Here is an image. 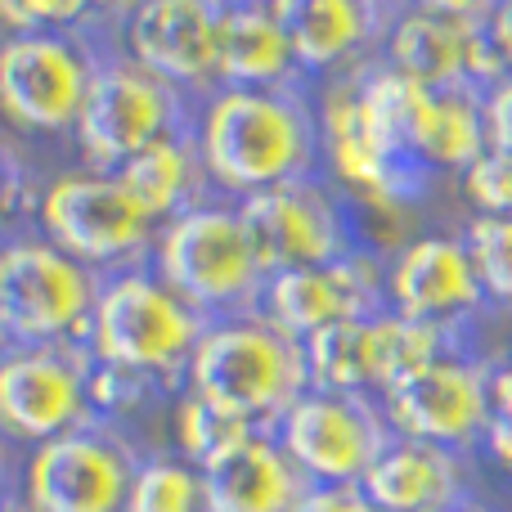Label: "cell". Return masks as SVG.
I'll return each instance as SVG.
<instances>
[{
  "label": "cell",
  "instance_id": "1",
  "mask_svg": "<svg viewBox=\"0 0 512 512\" xmlns=\"http://www.w3.org/2000/svg\"><path fill=\"white\" fill-rule=\"evenodd\" d=\"M194 140L216 198H243L324 171L315 86H216L194 108Z\"/></svg>",
  "mask_w": 512,
  "mask_h": 512
},
{
  "label": "cell",
  "instance_id": "2",
  "mask_svg": "<svg viewBox=\"0 0 512 512\" xmlns=\"http://www.w3.org/2000/svg\"><path fill=\"white\" fill-rule=\"evenodd\" d=\"M185 387L239 414L256 432H274L310 391L306 342L270 324L261 310L212 319L189 360Z\"/></svg>",
  "mask_w": 512,
  "mask_h": 512
},
{
  "label": "cell",
  "instance_id": "3",
  "mask_svg": "<svg viewBox=\"0 0 512 512\" xmlns=\"http://www.w3.org/2000/svg\"><path fill=\"white\" fill-rule=\"evenodd\" d=\"M212 319L185 301L149 261L117 270L104 279L90 324V355L108 369H122L131 378L176 382L189 373L198 342H203Z\"/></svg>",
  "mask_w": 512,
  "mask_h": 512
},
{
  "label": "cell",
  "instance_id": "4",
  "mask_svg": "<svg viewBox=\"0 0 512 512\" xmlns=\"http://www.w3.org/2000/svg\"><path fill=\"white\" fill-rule=\"evenodd\" d=\"M149 265L207 319L248 315L261 306V292L270 283V265L234 198H207L167 221Z\"/></svg>",
  "mask_w": 512,
  "mask_h": 512
},
{
  "label": "cell",
  "instance_id": "5",
  "mask_svg": "<svg viewBox=\"0 0 512 512\" xmlns=\"http://www.w3.org/2000/svg\"><path fill=\"white\" fill-rule=\"evenodd\" d=\"M104 279L41 230H9L0 248V333L5 346L86 342Z\"/></svg>",
  "mask_w": 512,
  "mask_h": 512
},
{
  "label": "cell",
  "instance_id": "6",
  "mask_svg": "<svg viewBox=\"0 0 512 512\" xmlns=\"http://www.w3.org/2000/svg\"><path fill=\"white\" fill-rule=\"evenodd\" d=\"M194 108L198 104L185 90L135 63L126 50L108 45L95 68V81H90L86 108L77 117V131H72V149H77L81 167L117 171L149 144L189 131Z\"/></svg>",
  "mask_w": 512,
  "mask_h": 512
},
{
  "label": "cell",
  "instance_id": "7",
  "mask_svg": "<svg viewBox=\"0 0 512 512\" xmlns=\"http://www.w3.org/2000/svg\"><path fill=\"white\" fill-rule=\"evenodd\" d=\"M32 225L54 239L77 261L95 265L99 274H117L144 265L153 256L162 225L144 212V203L122 185L117 171L72 167L41 185V203Z\"/></svg>",
  "mask_w": 512,
  "mask_h": 512
},
{
  "label": "cell",
  "instance_id": "8",
  "mask_svg": "<svg viewBox=\"0 0 512 512\" xmlns=\"http://www.w3.org/2000/svg\"><path fill=\"white\" fill-rule=\"evenodd\" d=\"M108 41L90 32H9L0 45V108L23 140H72Z\"/></svg>",
  "mask_w": 512,
  "mask_h": 512
},
{
  "label": "cell",
  "instance_id": "9",
  "mask_svg": "<svg viewBox=\"0 0 512 512\" xmlns=\"http://www.w3.org/2000/svg\"><path fill=\"white\" fill-rule=\"evenodd\" d=\"M140 454L108 418L32 445L18 495L41 512H126Z\"/></svg>",
  "mask_w": 512,
  "mask_h": 512
},
{
  "label": "cell",
  "instance_id": "10",
  "mask_svg": "<svg viewBox=\"0 0 512 512\" xmlns=\"http://www.w3.org/2000/svg\"><path fill=\"white\" fill-rule=\"evenodd\" d=\"M283 450L297 459L310 481L328 486H364L369 468L382 459L396 427L378 396L364 391H324L310 387L274 427Z\"/></svg>",
  "mask_w": 512,
  "mask_h": 512
},
{
  "label": "cell",
  "instance_id": "11",
  "mask_svg": "<svg viewBox=\"0 0 512 512\" xmlns=\"http://www.w3.org/2000/svg\"><path fill=\"white\" fill-rule=\"evenodd\" d=\"M95 355L86 342L5 346L0 360V423L14 441L45 445L63 432L95 423L90 400Z\"/></svg>",
  "mask_w": 512,
  "mask_h": 512
},
{
  "label": "cell",
  "instance_id": "12",
  "mask_svg": "<svg viewBox=\"0 0 512 512\" xmlns=\"http://www.w3.org/2000/svg\"><path fill=\"white\" fill-rule=\"evenodd\" d=\"M239 207L270 274L301 270V265H328L360 248L351 198L324 171L261 189V194L243 198Z\"/></svg>",
  "mask_w": 512,
  "mask_h": 512
},
{
  "label": "cell",
  "instance_id": "13",
  "mask_svg": "<svg viewBox=\"0 0 512 512\" xmlns=\"http://www.w3.org/2000/svg\"><path fill=\"white\" fill-rule=\"evenodd\" d=\"M256 310L297 342L333 324H346V319L378 315V310H387V256L360 243L355 252L337 256L328 265L279 270L270 274Z\"/></svg>",
  "mask_w": 512,
  "mask_h": 512
},
{
  "label": "cell",
  "instance_id": "14",
  "mask_svg": "<svg viewBox=\"0 0 512 512\" xmlns=\"http://www.w3.org/2000/svg\"><path fill=\"white\" fill-rule=\"evenodd\" d=\"M221 23L225 0H140L117 32V50L198 104L221 86Z\"/></svg>",
  "mask_w": 512,
  "mask_h": 512
},
{
  "label": "cell",
  "instance_id": "15",
  "mask_svg": "<svg viewBox=\"0 0 512 512\" xmlns=\"http://www.w3.org/2000/svg\"><path fill=\"white\" fill-rule=\"evenodd\" d=\"M378 400L396 436L463 450V445L486 441L490 432V364L472 360L468 351H450L427 369L400 378Z\"/></svg>",
  "mask_w": 512,
  "mask_h": 512
},
{
  "label": "cell",
  "instance_id": "16",
  "mask_svg": "<svg viewBox=\"0 0 512 512\" xmlns=\"http://www.w3.org/2000/svg\"><path fill=\"white\" fill-rule=\"evenodd\" d=\"M315 104L319 135H324V176L337 189H346V198L396 212L409 198L423 194V180L400 167L373 135L360 104V72L315 86Z\"/></svg>",
  "mask_w": 512,
  "mask_h": 512
},
{
  "label": "cell",
  "instance_id": "17",
  "mask_svg": "<svg viewBox=\"0 0 512 512\" xmlns=\"http://www.w3.org/2000/svg\"><path fill=\"white\" fill-rule=\"evenodd\" d=\"M387 306L409 319L463 328L490 306L463 234H418L387 256Z\"/></svg>",
  "mask_w": 512,
  "mask_h": 512
},
{
  "label": "cell",
  "instance_id": "18",
  "mask_svg": "<svg viewBox=\"0 0 512 512\" xmlns=\"http://www.w3.org/2000/svg\"><path fill=\"white\" fill-rule=\"evenodd\" d=\"M297 45L310 86L351 77L382 59V41L400 5L387 0H270Z\"/></svg>",
  "mask_w": 512,
  "mask_h": 512
},
{
  "label": "cell",
  "instance_id": "19",
  "mask_svg": "<svg viewBox=\"0 0 512 512\" xmlns=\"http://www.w3.org/2000/svg\"><path fill=\"white\" fill-rule=\"evenodd\" d=\"M490 149L486 95L477 90H423L405 126V162L423 180L463 176Z\"/></svg>",
  "mask_w": 512,
  "mask_h": 512
},
{
  "label": "cell",
  "instance_id": "20",
  "mask_svg": "<svg viewBox=\"0 0 512 512\" xmlns=\"http://www.w3.org/2000/svg\"><path fill=\"white\" fill-rule=\"evenodd\" d=\"M221 86H310L297 45L270 0H225L221 23Z\"/></svg>",
  "mask_w": 512,
  "mask_h": 512
},
{
  "label": "cell",
  "instance_id": "21",
  "mask_svg": "<svg viewBox=\"0 0 512 512\" xmlns=\"http://www.w3.org/2000/svg\"><path fill=\"white\" fill-rule=\"evenodd\" d=\"M212 512H292L310 490V477L297 468L274 432H256L230 459L203 472Z\"/></svg>",
  "mask_w": 512,
  "mask_h": 512
},
{
  "label": "cell",
  "instance_id": "22",
  "mask_svg": "<svg viewBox=\"0 0 512 512\" xmlns=\"http://www.w3.org/2000/svg\"><path fill=\"white\" fill-rule=\"evenodd\" d=\"M472 32H477L472 23L400 5L382 41V63L427 90H477L472 86Z\"/></svg>",
  "mask_w": 512,
  "mask_h": 512
},
{
  "label": "cell",
  "instance_id": "23",
  "mask_svg": "<svg viewBox=\"0 0 512 512\" xmlns=\"http://www.w3.org/2000/svg\"><path fill=\"white\" fill-rule=\"evenodd\" d=\"M364 490L382 512H436L459 504L463 495V463L450 445L396 436L369 468Z\"/></svg>",
  "mask_w": 512,
  "mask_h": 512
},
{
  "label": "cell",
  "instance_id": "24",
  "mask_svg": "<svg viewBox=\"0 0 512 512\" xmlns=\"http://www.w3.org/2000/svg\"><path fill=\"white\" fill-rule=\"evenodd\" d=\"M117 176H122V185L140 198L144 212L158 225L176 221L180 212L216 198L194 131H180V135H167V140L149 144V149L135 153L131 162H122Z\"/></svg>",
  "mask_w": 512,
  "mask_h": 512
},
{
  "label": "cell",
  "instance_id": "25",
  "mask_svg": "<svg viewBox=\"0 0 512 512\" xmlns=\"http://www.w3.org/2000/svg\"><path fill=\"white\" fill-rule=\"evenodd\" d=\"M306 369H310V387L382 396L373 315L346 319V324H333V328H324V333L306 337Z\"/></svg>",
  "mask_w": 512,
  "mask_h": 512
},
{
  "label": "cell",
  "instance_id": "26",
  "mask_svg": "<svg viewBox=\"0 0 512 512\" xmlns=\"http://www.w3.org/2000/svg\"><path fill=\"white\" fill-rule=\"evenodd\" d=\"M140 0H0L5 32H90L117 45V32Z\"/></svg>",
  "mask_w": 512,
  "mask_h": 512
},
{
  "label": "cell",
  "instance_id": "27",
  "mask_svg": "<svg viewBox=\"0 0 512 512\" xmlns=\"http://www.w3.org/2000/svg\"><path fill=\"white\" fill-rule=\"evenodd\" d=\"M171 432H176V454L189 459L194 468H216L221 459H230L248 436H256L252 423H243L239 414L221 409L216 400L198 396L194 387L180 391L176 414H171Z\"/></svg>",
  "mask_w": 512,
  "mask_h": 512
},
{
  "label": "cell",
  "instance_id": "28",
  "mask_svg": "<svg viewBox=\"0 0 512 512\" xmlns=\"http://www.w3.org/2000/svg\"><path fill=\"white\" fill-rule=\"evenodd\" d=\"M126 512H212L207 477L189 459H144Z\"/></svg>",
  "mask_w": 512,
  "mask_h": 512
},
{
  "label": "cell",
  "instance_id": "29",
  "mask_svg": "<svg viewBox=\"0 0 512 512\" xmlns=\"http://www.w3.org/2000/svg\"><path fill=\"white\" fill-rule=\"evenodd\" d=\"M463 239L472 248L490 306L512 310V216H472L463 225Z\"/></svg>",
  "mask_w": 512,
  "mask_h": 512
},
{
  "label": "cell",
  "instance_id": "30",
  "mask_svg": "<svg viewBox=\"0 0 512 512\" xmlns=\"http://www.w3.org/2000/svg\"><path fill=\"white\" fill-rule=\"evenodd\" d=\"M459 189L472 203V216H512V153L490 144L459 176Z\"/></svg>",
  "mask_w": 512,
  "mask_h": 512
},
{
  "label": "cell",
  "instance_id": "31",
  "mask_svg": "<svg viewBox=\"0 0 512 512\" xmlns=\"http://www.w3.org/2000/svg\"><path fill=\"white\" fill-rule=\"evenodd\" d=\"M292 512H382L369 499L364 486H328V481H310V490L297 499Z\"/></svg>",
  "mask_w": 512,
  "mask_h": 512
},
{
  "label": "cell",
  "instance_id": "32",
  "mask_svg": "<svg viewBox=\"0 0 512 512\" xmlns=\"http://www.w3.org/2000/svg\"><path fill=\"white\" fill-rule=\"evenodd\" d=\"M486 126H490V144L512 153V77L486 90Z\"/></svg>",
  "mask_w": 512,
  "mask_h": 512
},
{
  "label": "cell",
  "instance_id": "33",
  "mask_svg": "<svg viewBox=\"0 0 512 512\" xmlns=\"http://www.w3.org/2000/svg\"><path fill=\"white\" fill-rule=\"evenodd\" d=\"M405 5H418L427 9V14H441V18H454V23H490L495 18V9L504 5V0H405Z\"/></svg>",
  "mask_w": 512,
  "mask_h": 512
},
{
  "label": "cell",
  "instance_id": "34",
  "mask_svg": "<svg viewBox=\"0 0 512 512\" xmlns=\"http://www.w3.org/2000/svg\"><path fill=\"white\" fill-rule=\"evenodd\" d=\"M490 36H495V45H499V54H504V63H508V72H512V0H504V5L495 9V18H490Z\"/></svg>",
  "mask_w": 512,
  "mask_h": 512
},
{
  "label": "cell",
  "instance_id": "35",
  "mask_svg": "<svg viewBox=\"0 0 512 512\" xmlns=\"http://www.w3.org/2000/svg\"><path fill=\"white\" fill-rule=\"evenodd\" d=\"M5 512H41V508H32L23 495H9V499H5Z\"/></svg>",
  "mask_w": 512,
  "mask_h": 512
},
{
  "label": "cell",
  "instance_id": "36",
  "mask_svg": "<svg viewBox=\"0 0 512 512\" xmlns=\"http://www.w3.org/2000/svg\"><path fill=\"white\" fill-rule=\"evenodd\" d=\"M436 512H486L481 504H472V499H459V504H450V508H436Z\"/></svg>",
  "mask_w": 512,
  "mask_h": 512
},
{
  "label": "cell",
  "instance_id": "37",
  "mask_svg": "<svg viewBox=\"0 0 512 512\" xmlns=\"http://www.w3.org/2000/svg\"><path fill=\"white\" fill-rule=\"evenodd\" d=\"M387 5H405V0H387Z\"/></svg>",
  "mask_w": 512,
  "mask_h": 512
}]
</instances>
